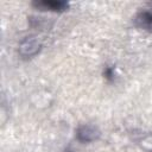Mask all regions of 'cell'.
<instances>
[{"label":"cell","instance_id":"cell-1","mask_svg":"<svg viewBox=\"0 0 152 152\" xmlns=\"http://www.w3.org/2000/svg\"><path fill=\"white\" fill-rule=\"evenodd\" d=\"M101 135L100 129L93 125H82L76 131V138L78 141L82 142H90L97 140Z\"/></svg>","mask_w":152,"mask_h":152},{"label":"cell","instance_id":"cell-2","mask_svg":"<svg viewBox=\"0 0 152 152\" xmlns=\"http://www.w3.org/2000/svg\"><path fill=\"white\" fill-rule=\"evenodd\" d=\"M40 43L38 42V39L33 38V37H27L25 38L20 45H19V53L23 57H31L34 56L36 53L39 52L40 50Z\"/></svg>","mask_w":152,"mask_h":152},{"label":"cell","instance_id":"cell-3","mask_svg":"<svg viewBox=\"0 0 152 152\" xmlns=\"http://www.w3.org/2000/svg\"><path fill=\"white\" fill-rule=\"evenodd\" d=\"M33 6L43 8V10H49V11H64L68 8V2L61 1V0H45V1H38L33 2Z\"/></svg>","mask_w":152,"mask_h":152},{"label":"cell","instance_id":"cell-4","mask_svg":"<svg viewBox=\"0 0 152 152\" xmlns=\"http://www.w3.org/2000/svg\"><path fill=\"white\" fill-rule=\"evenodd\" d=\"M135 21L142 28H147V30L152 31V12H148V11L140 12L137 15Z\"/></svg>","mask_w":152,"mask_h":152},{"label":"cell","instance_id":"cell-5","mask_svg":"<svg viewBox=\"0 0 152 152\" xmlns=\"http://www.w3.org/2000/svg\"><path fill=\"white\" fill-rule=\"evenodd\" d=\"M140 146L141 148H144L147 152H152V133L145 135L144 138H141L140 140Z\"/></svg>","mask_w":152,"mask_h":152},{"label":"cell","instance_id":"cell-6","mask_svg":"<svg viewBox=\"0 0 152 152\" xmlns=\"http://www.w3.org/2000/svg\"><path fill=\"white\" fill-rule=\"evenodd\" d=\"M104 75L107 78H112L113 77V69L112 68H107L106 71H104Z\"/></svg>","mask_w":152,"mask_h":152}]
</instances>
